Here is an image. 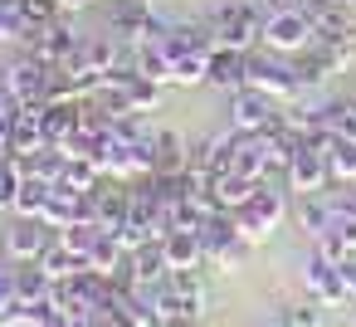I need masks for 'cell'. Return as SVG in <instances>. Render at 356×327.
Returning <instances> with one entry per match:
<instances>
[{
  "label": "cell",
  "instance_id": "cell-37",
  "mask_svg": "<svg viewBox=\"0 0 356 327\" xmlns=\"http://www.w3.org/2000/svg\"><path fill=\"white\" fill-rule=\"evenodd\" d=\"M0 108H6V93H0Z\"/></svg>",
  "mask_w": 356,
  "mask_h": 327
},
{
  "label": "cell",
  "instance_id": "cell-3",
  "mask_svg": "<svg viewBox=\"0 0 356 327\" xmlns=\"http://www.w3.org/2000/svg\"><path fill=\"white\" fill-rule=\"evenodd\" d=\"M249 83L254 88H264L268 98H278V103H293V98H302V79H298V69H293V59L288 54H273V49H249Z\"/></svg>",
  "mask_w": 356,
  "mask_h": 327
},
{
  "label": "cell",
  "instance_id": "cell-14",
  "mask_svg": "<svg viewBox=\"0 0 356 327\" xmlns=\"http://www.w3.org/2000/svg\"><path fill=\"white\" fill-rule=\"evenodd\" d=\"M49 196H54V181H40V176H25V181H20V191H15V205H10V215H25V220H40V215H44V205H49Z\"/></svg>",
  "mask_w": 356,
  "mask_h": 327
},
{
  "label": "cell",
  "instance_id": "cell-19",
  "mask_svg": "<svg viewBox=\"0 0 356 327\" xmlns=\"http://www.w3.org/2000/svg\"><path fill=\"white\" fill-rule=\"evenodd\" d=\"M327 171H332V181H356V142L351 137H332Z\"/></svg>",
  "mask_w": 356,
  "mask_h": 327
},
{
  "label": "cell",
  "instance_id": "cell-21",
  "mask_svg": "<svg viewBox=\"0 0 356 327\" xmlns=\"http://www.w3.org/2000/svg\"><path fill=\"white\" fill-rule=\"evenodd\" d=\"M278 312H283V322H288V327H322V303H317L312 293H302V298L283 303Z\"/></svg>",
  "mask_w": 356,
  "mask_h": 327
},
{
  "label": "cell",
  "instance_id": "cell-16",
  "mask_svg": "<svg viewBox=\"0 0 356 327\" xmlns=\"http://www.w3.org/2000/svg\"><path fill=\"white\" fill-rule=\"evenodd\" d=\"M322 127L337 132V137H351L356 142V98H322Z\"/></svg>",
  "mask_w": 356,
  "mask_h": 327
},
{
  "label": "cell",
  "instance_id": "cell-32",
  "mask_svg": "<svg viewBox=\"0 0 356 327\" xmlns=\"http://www.w3.org/2000/svg\"><path fill=\"white\" fill-rule=\"evenodd\" d=\"M44 327H74V322H69V317H49Z\"/></svg>",
  "mask_w": 356,
  "mask_h": 327
},
{
  "label": "cell",
  "instance_id": "cell-10",
  "mask_svg": "<svg viewBox=\"0 0 356 327\" xmlns=\"http://www.w3.org/2000/svg\"><path fill=\"white\" fill-rule=\"evenodd\" d=\"M283 186L293 191V196H317V191H327L332 186V171H327V152H317V147H298V157L288 161V171H283Z\"/></svg>",
  "mask_w": 356,
  "mask_h": 327
},
{
  "label": "cell",
  "instance_id": "cell-12",
  "mask_svg": "<svg viewBox=\"0 0 356 327\" xmlns=\"http://www.w3.org/2000/svg\"><path fill=\"white\" fill-rule=\"evenodd\" d=\"M293 220L307 230V239H317V234L337 230V210H332L327 191H317V196H298V200H293Z\"/></svg>",
  "mask_w": 356,
  "mask_h": 327
},
{
  "label": "cell",
  "instance_id": "cell-35",
  "mask_svg": "<svg viewBox=\"0 0 356 327\" xmlns=\"http://www.w3.org/2000/svg\"><path fill=\"white\" fill-rule=\"evenodd\" d=\"M166 327H200V322H166Z\"/></svg>",
  "mask_w": 356,
  "mask_h": 327
},
{
  "label": "cell",
  "instance_id": "cell-26",
  "mask_svg": "<svg viewBox=\"0 0 356 327\" xmlns=\"http://www.w3.org/2000/svg\"><path fill=\"white\" fill-rule=\"evenodd\" d=\"M15 298H20V283H15V264L0 254V317H6L10 308H15Z\"/></svg>",
  "mask_w": 356,
  "mask_h": 327
},
{
  "label": "cell",
  "instance_id": "cell-18",
  "mask_svg": "<svg viewBox=\"0 0 356 327\" xmlns=\"http://www.w3.org/2000/svg\"><path fill=\"white\" fill-rule=\"evenodd\" d=\"M254 186H259V181H249V176H239V171H220V176H215V196H220L225 210H239V205L254 196Z\"/></svg>",
  "mask_w": 356,
  "mask_h": 327
},
{
  "label": "cell",
  "instance_id": "cell-31",
  "mask_svg": "<svg viewBox=\"0 0 356 327\" xmlns=\"http://www.w3.org/2000/svg\"><path fill=\"white\" fill-rule=\"evenodd\" d=\"M83 6H93V0H64V10H83Z\"/></svg>",
  "mask_w": 356,
  "mask_h": 327
},
{
  "label": "cell",
  "instance_id": "cell-33",
  "mask_svg": "<svg viewBox=\"0 0 356 327\" xmlns=\"http://www.w3.org/2000/svg\"><path fill=\"white\" fill-rule=\"evenodd\" d=\"M88 327H113V322H108V317H93V322H88Z\"/></svg>",
  "mask_w": 356,
  "mask_h": 327
},
{
  "label": "cell",
  "instance_id": "cell-17",
  "mask_svg": "<svg viewBox=\"0 0 356 327\" xmlns=\"http://www.w3.org/2000/svg\"><path fill=\"white\" fill-rule=\"evenodd\" d=\"M40 269H44L54 283H64V278H74V273H79V269H88V264H83V259H79V254H74L64 239H54V244L40 254Z\"/></svg>",
  "mask_w": 356,
  "mask_h": 327
},
{
  "label": "cell",
  "instance_id": "cell-25",
  "mask_svg": "<svg viewBox=\"0 0 356 327\" xmlns=\"http://www.w3.org/2000/svg\"><path fill=\"white\" fill-rule=\"evenodd\" d=\"M98 234H103L98 225H69V230H64L59 239H64V244H69V249H74V254H79V259L88 264V254H93V244H98Z\"/></svg>",
  "mask_w": 356,
  "mask_h": 327
},
{
  "label": "cell",
  "instance_id": "cell-27",
  "mask_svg": "<svg viewBox=\"0 0 356 327\" xmlns=\"http://www.w3.org/2000/svg\"><path fill=\"white\" fill-rule=\"evenodd\" d=\"M10 142H15V103L0 108V157L10 152Z\"/></svg>",
  "mask_w": 356,
  "mask_h": 327
},
{
  "label": "cell",
  "instance_id": "cell-36",
  "mask_svg": "<svg viewBox=\"0 0 356 327\" xmlns=\"http://www.w3.org/2000/svg\"><path fill=\"white\" fill-rule=\"evenodd\" d=\"M341 6H351V10H356V0H341Z\"/></svg>",
  "mask_w": 356,
  "mask_h": 327
},
{
  "label": "cell",
  "instance_id": "cell-1",
  "mask_svg": "<svg viewBox=\"0 0 356 327\" xmlns=\"http://www.w3.org/2000/svg\"><path fill=\"white\" fill-rule=\"evenodd\" d=\"M220 49H259L264 45V20H268V6L264 0H215L205 10Z\"/></svg>",
  "mask_w": 356,
  "mask_h": 327
},
{
  "label": "cell",
  "instance_id": "cell-22",
  "mask_svg": "<svg viewBox=\"0 0 356 327\" xmlns=\"http://www.w3.org/2000/svg\"><path fill=\"white\" fill-rule=\"evenodd\" d=\"M15 283H20V298H54V278L40 264H20L15 269Z\"/></svg>",
  "mask_w": 356,
  "mask_h": 327
},
{
  "label": "cell",
  "instance_id": "cell-20",
  "mask_svg": "<svg viewBox=\"0 0 356 327\" xmlns=\"http://www.w3.org/2000/svg\"><path fill=\"white\" fill-rule=\"evenodd\" d=\"M122 259H127V249L118 244V234H108V230H103V234H98V244H93V254H88V269L108 278V273H113Z\"/></svg>",
  "mask_w": 356,
  "mask_h": 327
},
{
  "label": "cell",
  "instance_id": "cell-7",
  "mask_svg": "<svg viewBox=\"0 0 356 327\" xmlns=\"http://www.w3.org/2000/svg\"><path fill=\"white\" fill-rule=\"evenodd\" d=\"M166 283H171V322H205L210 288H205L200 269H171Z\"/></svg>",
  "mask_w": 356,
  "mask_h": 327
},
{
  "label": "cell",
  "instance_id": "cell-5",
  "mask_svg": "<svg viewBox=\"0 0 356 327\" xmlns=\"http://www.w3.org/2000/svg\"><path fill=\"white\" fill-rule=\"evenodd\" d=\"M44 83H49V64L30 49L0 69V93H6V103H44Z\"/></svg>",
  "mask_w": 356,
  "mask_h": 327
},
{
  "label": "cell",
  "instance_id": "cell-9",
  "mask_svg": "<svg viewBox=\"0 0 356 327\" xmlns=\"http://www.w3.org/2000/svg\"><path fill=\"white\" fill-rule=\"evenodd\" d=\"M302 293H312L322 308H341V303H351L341 269H337V264H327L317 249H307V254H302Z\"/></svg>",
  "mask_w": 356,
  "mask_h": 327
},
{
  "label": "cell",
  "instance_id": "cell-8",
  "mask_svg": "<svg viewBox=\"0 0 356 327\" xmlns=\"http://www.w3.org/2000/svg\"><path fill=\"white\" fill-rule=\"evenodd\" d=\"M312 45V25H307V15L302 10H268V20H264V49H273V54H302Z\"/></svg>",
  "mask_w": 356,
  "mask_h": 327
},
{
  "label": "cell",
  "instance_id": "cell-34",
  "mask_svg": "<svg viewBox=\"0 0 356 327\" xmlns=\"http://www.w3.org/2000/svg\"><path fill=\"white\" fill-rule=\"evenodd\" d=\"M0 327H35V322H0Z\"/></svg>",
  "mask_w": 356,
  "mask_h": 327
},
{
  "label": "cell",
  "instance_id": "cell-28",
  "mask_svg": "<svg viewBox=\"0 0 356 327\" xmlns=\"http://www.w3.org/2000/svg\"><path fill=\"white\" fill-rule=\"evenodd\" d=\"M341 278H346V293H351V303H356V254L341 264Z\"/></svg>",
  "mask_w": 356,
  "mask_h": 327
},
{
  "label": "cell",
  "instance_id": "cell-15",
  "mask_svg": "<svg viewBox=\"0 0 356 327\" xmlns=\"http://www.w3.org/2000/svg\"><path fill=\"white\" fill-rule=\"evenodd\" d=\"M166 259H171V269H205L200 234H195V230H176V234H166Z\"/></svg>",
  "mask_w": 356,
  "mask_h": 327
},
{
  "label": "cell",
  "instance_id": "cell-4",
  "mask_svg": "<svg viewBox=\"0 0 356 327\" xmlns=\"http://www.w3.org/2000/svg\"><path fill=\"white\" fill-rule=\"evenodd\" d=\"M225 98H229V127H234V132H273V127L283 122V103L268 98V93L254 88V83H244V88H234V93H225Z\"/></svg>",
  "mask_w": 356,
  "mask_h": 327
},
{
  "label": "cell",
  "instance_id": "cell-29",
  "mask_svg": "<svg viewBox=\"0 0 356 327\" xmlns=\"http://www.w3.org/2000/svg\"><path fill=\"white\" fill-rule=\"evenodd\" d=\"M268 10H302V0H264Z\"/></svg>",
  "mask_w": 356,
  "mask_h": 327
},
{
  "label": "cell",
  "instance_id": "cell-38",
  "mask_svg": "<svg viewBox=\"0 0 356 327\" xmlns=\"http://www.w3.org/2000/svg\"><path fill=\"white\" fill-rule=\"evenodd\" d=\"M351 327H356V312H351Z\"/></svg>",
  "mask_w": 356,
  "mask_h": 327
},
{
  "label": "cell",
  "instance_id": "cell-13",
  "mask_svg": "<svg viewBox=\"0 0 356 327\" xmlns=\"http://www.w3.org/2000/svg\"><path fill=\"white\" fill-rule=\"evenodd\" d=\"M191 161V142L171 127H156V171L152 176H171V171H186Z\"/></svg>",
  "mask_w": 356,
  "mask_h": 327
},
{
  "label": "cell",
  "instance_id": "cell-24",
  "mask_svg": "<svg viewBox=\"0 0 356 327\" xmlns=\"http://www.w3.org/2000/svg\"><path fill=\"white\" fill-rule=\"evenodd\" d=\"M20 15H25L30 25H54V20L69 15V10H64V0H20Z\"/></svg>",
  "mask_w": 356,
  "mask_h": 327
},
{
  "label": "cell",
  "instance_id": "cell-2",
  "mask_svg": "<svg viewBox=\"0 0 356 327\" xmlns=\"http://www.w3.org/2000/svg\"><path fill=\"white\" fill-rule=\"evenodd\" d=\"M229 215H234V230H239L249 244H264V239L283 225V215H288V196H283L273 181H259L254 196H249L239 210H229Z\"/></svg>",
  "mask_w": 356,
  "mask_h": 327
},
{
  "label": "cell",
  "instance_id": "cell-23",
  "mask_svg": "<svg viewBox=\"0 0 356 327\" xmlns=\"http://www.w3.org/2000/svg\"><path fill=\"white\" fill-rule=\"evenodd\" d=\"M205 64H210L205 54H176L171 49V83H186V88L205 83Z\"/></svg>",
  "mask_w": 356,
  "mask_h": 327
},
{
  "label": "cell",
  "instance_id": "cell-6",
  "mask_svg": "<svg viewBox=\"0 0 356 327\" xmlns=\"http://www.w3.org/2000/svg\"><path fill=\"white\" fill-rule=\"evenodd\" d=\"M59 234L44 225V220H25V215H15L6 230H0V254H6L15 269L20 264H40V254L54 244Z\"/></svg>",
  "mask_w": 356,
  "mask_h": 327
},
{
  "label": "cell",
  "instance_id": "cell-30",
  "mask_svg": "<svg viewBox=\"0 0 356 327\" xmlns=\"http://www.w3.org/2000/svg\"><path fill=\"white\" fill-rule=\"evenodd\" d=\"M259 327H288V322H283V312H273V317H264Z\"/></svg>",
  "mask_w": 356,
  "mask_h": 327
},
{
  "label": "cell",
  "instance_id": "cell-11",
  "mask_svg": "<svg viewBox=\"0 0 356 327\" xmlns=\"http://www.w3.org/2000/svg\"><path fill=\"white\" fill-rule=\"evenodd\" d=\"M205 83L220 88V93H234L249 83V54L244 49H215L210 64H205Z\"/></svg>",
  "mask_w": 356,
  "mask_h": 327
}]
</instances>
